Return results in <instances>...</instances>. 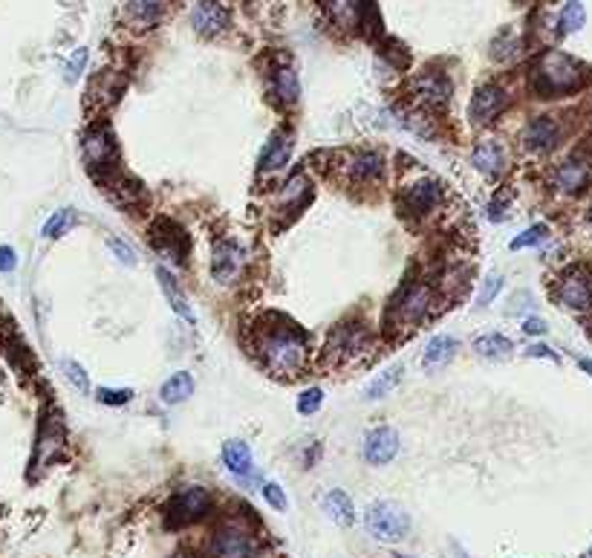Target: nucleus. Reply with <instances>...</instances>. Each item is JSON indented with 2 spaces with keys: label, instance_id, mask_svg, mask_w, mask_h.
<instances>
[{
  "label": "nucleus",
  "instance_id": "f257e3e1",
  "mask_svg": "<svg viewBox=\"0 0 592 558\" xmlns=\"http://www.w3.org/2000/svg\"><path fill=\"white\" fill-rule=\"evenodd\" d=\"M584 81H587V67L561 50H546L532 70V90L538 96H544V99L570 96L575 90H581Z\"/></svg>",
  "mask_w": 592,
  "mask_h": 558
},
{
  "label": "nucleus",
  "instance_id": "f03ea898",
  "mask_svg": "<svg viewBox=\"0 0 592 558\" xmlns=\"http://www.w3.org/2000/svg\"><path fill=\"white\" fill-rule=\"evenodd\" d=\"M257 354H261L263 365L275 376H301L306 365V342L301 333L289 330V327H272L257 342Z\"/></svg>",
  "mask_w": 592,
  "mask_h": 558
},
{
  "label": "nucleus",
  "instance_id": "7ed1b4c3",
  "mask_svg": "<svg viewBox=\"0 0 592 558\" xmlns=\"http://www.w3.org/2000/svg\"><path fill=\"white\" fill-rule=\"evenodd\" d=\"M437 307V289L428 281H408L388 310V330H413Z\"/></svg>",
  "mask_w": 592,
  "mask_h": 558
},
{
  "label": "nucleus",
  "instance_id": "20e7f679",
  "mask_svg": "<svg viewBox=\"0 0 592 558\" xmlns=\"http://www.w3.org/2000/svg\"><path fill=\"white\" fill-rule=\"evenodd\" d=\"M373 350L370 324L364 321H341L332 327L327 338V362L332 368H353L362 365Z\"/></svg>",
  "mask_w": 592,
  "mask_h": 558
},
{
  "label": "nucleus",
  "instance_id": "39448f33",
  "mask_svg": "<svg viewBox=\"0 0 592 558\" xmlns=\"http://www.w3.org/2000/svg\"><path fill=\"white\" fill-rule=\"evenodd\" d=\"M364 527L367 532L373 536L376 541H385V544H399L408 538L411 532V518L408 512L393 504V501H376L367 506L364 512Z\"/></svg>",
  "mask_w": 592,
  "mask_h": 558
},
{
  "label": "nucleus",
  "instance_id": "423d86ee",
  "mask_svg": "<svg viewBox=\"0 0 592 558\" xmlns=\"http://www.w3.org/2000/svg\"><path fill=\"white\" fill-rule=\"evenodd\" d=\"M212 558H263L261 541L243 524H223L212 536Z\"/></svg>",
  "mask_w": 592,
  "mask_h": 558
},
{
  "label": "nucleus",
  "instance_id": "0eeeda50",
  "mask_svg": "<svg viewBox=\"0 0 592 558\" xmlns=\"http://www.w3.org/2000/svg\"><path fill=\"white\" fill-rule=\"evenodd\" d=\"M81 154L84 162L93 174L98 171H113V160H116V137L110 133L107 125H96L84 133L81 139Z\"/></svg>",
  "mask_w": 592,
  "mask_h": 558
},
{
  "label": "nucleus",
  "instance_id": "6e6552de",
  "mask_svg": "<svg viewBox=\"0 0 592 558\" xmlns=\"http://www.w3.org/2000/svg\"><path fill=\"white\" fill-rule=\"evenodd\" d=\"M212 509V495L203 487H188L177 492L171 497L168 504V521L177 527H185V524H194V521L205 518V512Z\"/></svg>",
  "mask_w": 592,
  "mask_h": 558
},
{
  "label": "nucleus",
  "instance_id": "1a4fd4ad",
  "mask_svg": "<svg viewBox=\"0 0 592 558\" xmlns=\"http://www.w3.org/2000/svg\"><path fill=\"white\" fill-rule=\"evenodd\" d=\"M451 79L439 70H425L411 81V93L416 104L430 107V111H442L451 102Z\"/></svg>",
  "mask_w": 592,
  "mask_h": 558
},
{
  "label": "nucleus",
  "instance_id": "9d476101",
  "mask_svg": "<svg viewBox=\"0 0 592 558\" xmlns=\"http://www.w3.org/2000/svg\"><path fill=\"white\" fill-rule=\"evenodd\" d=\"M554 298L558 304L572 310V312H587L592 310V275L584 270H570L554 289Z\"/></svg>",
  "mask_w": 592,
  "mask_h": 558
},
{
  "label": "nucleus",
  "instance_id": "9b49d317",
  "mask_svg": "<svg viewBox=\"0 0 592 558\" xmlns=\"http://www.w3.org/2000/svg\"><path fill=\"white\" fill-rule=\"evenodd\" d=\"M523 139V148L532 151V154H549L561 145L563 139V125L561 119L554 116H535L532 122H529L521 133Z\"/></svg>",
  "mask_w": 592,
  "mask_h": 558
},
{
  "label": "nucleus",
  "instance_id": "f8f14e48",
  "mask_svg": "<svg viewBox=\"0 0 592 558\" xmlns=\"http://www.w3.org/2000/svg\"><path fill=\"white\" fill-rule=\"evenodd\" d=\"M505 104H509V93L500 84H483V87H477L471 104H468V116H471L474 125H491L505 111Z\"/></svg>",
  "mask_w": 592,
  "mask_h": 558
},
{
  "label": "nucleus",
  "instance_id": "ddd939ff",
  "mask_svg": "<svg viewBox=\"0 0 592 558\" xmlns=\"http://www.w3.org/2000/svg\"><path fill=\"white\" fill-rule=\"evenodd\" d=\"M589 179H592V165H589V160H584V156H570V160H563L552 171V186L561 194H566V197L584 194Z\"/></svg>",
  "mask_w": 592,
  "mask_h": 558
},
{
  "label": "nucleus",
  "instance_id": "4468645a",
  "mask_svg": "<svg viewBox=\"0 0 592 558\" xmlns=\"http://www.w3.org/2000/svg\"><path fill=\"white\" fill-rule=\"evenodd\" d=\"M246 266V249L238 240H217L212 249V278L220 284L234 281Z\"/></svg>",
  "mask_w": 592,
  "mask_h": 558
},
{
  "label": "nucleus",
  "instance_id": "2eb2a0df",
  "mask_svg": "<svg viewBox=\"0 0 592 558\" xmlns=\"http://www.w3.org/2000/svg\"><path fill=\"white\" fill-rule=\"evenodd\" d=\"M191 27L203 38H214V35L226 32L229 27V12L220 0H196L191 9Z\"/></svg>",
  "mask_w": 592,
  "mask_h": 558
},
{
  "label": "nucleus",
  "instance_id": "dca6fc26",
  "mask_svg": "<svg viewBox=\"0 0 592 558\" xmlns=\"http://www.w3.org/2000/svg\"><path fill=\"white\" fill-rule=\"evenodd\" d=\"M171 0H121V18L130 29H151L165 18Z\"/></svg>",
  "mask_w": 592,
  "mask_h": 558
},
{
  "label": "nucleus",
  "instance_id": "f3484780",
  "mask_svg": "<svg viewBox=\"0 0 592 558\" xmlns=\"http://www.w3.org/2000/svg\"><path fill=\"white\" fill-rule=\"evenodd\" d=\"M292 160V130H275L269 137L266 148L261 154V165H257V174L261 177H275Z\"/></svg>",
  "mask_w": 592,
  "mask_h": 558
},
{
  "label": "nucleus",
  "instance_id": "a211bd4d",
  "mask_svg": "<svg viewBox=\"0 0 592 558\" xmlns=\"http://www.w3.org/2000/svg\"><path fill=\"white\" fill-rule=\"evenodd\" d=\"M399 454V434L390 426H379L364 437V460L370 466H385Z\"/></svg>",
  "mask_w": 592,
  "mask_h": 558
},
{
  "label": "nucleus",
  "instance_id": "6ab92c4d",
  "mask_svg": "<svg viewBox=\"0 0 592 558\" xmlns=\"http://www.w3.org/2000/svg\"><path fill=\"white\" fill-rule=\"evenodd\" d=\"M439 183H434V179H422V183H413L404 188L402 194V212H408L413 217H428L437 212L439 205Z\"/></svg>",
  "mask_w": 592,
  "mask_h": 558
},
{
  "label": "nucleus",
  "instance_id": "aec40b11",
  "mask_svg": "<svg viewBox=\"0 0 592 558\" xmlns=\"http://www.w3.org/2000/svg\"><path fill=\"white\" fill-rule=\"evenodd\" d=\"M327 12L338 29H359L367 23V12H373V6L370 0H329Z\"/></svg>",
  "mask_w": 592,
  "mask_h": 558
},
{
  "label": "nucleus",
  "instance_id": "412c9836",
  "mask_svg": "<svg viewBox=\"0 0 592 558\" xmlns=\"http://www.w3.org/2000/svg\"><path fill=\"white\" fill-rule=\"evenodd\" d=\"M347 174L355 186L379 183V179L385 177V160H381V154L376 151H359L347 160Z\"/></svg>",
  "mask_w": 592,
  "mask_h": 558
},
{
  "label": "nucleus",
  "instance_id": "4be33fe9",
  "mask_svg": "<svg viewBox=\"0 0 592 558\" xmlns=\"http://www.w3.org/2000/svg\"><path fill=\"white\" fill-rule=\"evenodd\" d=\"M272 96H275V102L283 104V107L298 104L301 81H298V72H295V67L289 62L275 64V70H272Z\"/></svg>",
  "mask_w": 592,
  "mask_h": 558
},
{
  "label": "nucleus",
  "instance_id": "5701e85b",
  "mask_svg": "<svg viewBox=\"0 0 592 558\" xmlns=\"http://www.w3.org/2000/svg\"><path fill=\"white\" fill-rule=\"evenodd\" d=\"M471 165L477 168L483 177H497L503 168H505V151L503 145L495 142V139H483L471 151Z\"/></svg>",
  "mask_w": 592,
  "mask_h": 558
},
{
  "label": "nucleus",
  "instance_id": "b1692460",
  "mask_svg": "<svg viewBox=\"0 0 592 558\" xmlns=\"http://www.w3.org/2000/svg\"><path fill=\"white\" fill-rule=\"evenodd\" d=\"M456 350H460V342H456L454 336H448V333L434 336V338H430V342H428V347H425L422 368H425V371H439V368H446L448 362L456 356Z\"/></svg>",
  "mask_w": 592,
  "mask_h": 558
},
{
  "label": "nucleus",
  "instance_id": "393cba45",
  "mask_svg": "<svg viewBox=\"0 0 592 558\" xmlns=\"http://www.w3.org/2000/svg\"><path fill=\"white\" fill-rule=\"evenodd\" d=\"M321 506H324V512L336 521L338 527H353L355 524V506H353V497L347 492L329 489L324 495V501H321Z\"/></svg>",
  "mask_w": 592,
  "mask_h": 558
},
{
  "label": "nucleus",
  "instance_id": "a878e982",
  "mask_svg": "<svg viewBox=\"0 0 592 558\" xmlns=\"http://www.w3.org/2000/svg\"><path fill=\"white\" fill-rule=\"evenodd\" d=\"M223 466L231 471V475L246 478V475L252 471V466H254L252 448L246 446L243 440H229V443L223 446Z\"/></svg>",
  "mask_w": 592,
  "mask_h": 558
},
{
  "label": "nucleus",
  "instance_id": "bb28decb",
  "mask_svg": "<svg viewBox=\"0 0 592 558\" xmlns=\"http://www.w3.org/2000/svg\"><path fill=\"white\" fill-rule=\"evenodd\" d=\"M165 221L163 223H156V229H154V235H151V244H154V249L163 254V258H168V261H182V232L177 226H171V232H165Z\"/></svg>",
  "mask_w": 592,
  "mask_h": 558
},
{
  "label": "nucleus",
  "instance_id": "cd10ccee",
  "mask_svg": "<svg viewBox=\"0 0 592 558\" xmlns=\"http://www.w3.org/2000/svg\"><path fill=\"white\" fill-rule=\"evenodd\" d=\"M474 350H477V356H483V359L503 362L512 356L514 345H512V338L503 333H486L474 338Z\"/></svg>",
  "mask_w": 592,
  "mask_h": 558
},
{
  "label": "nucleus",
  "instance_id": "c85d7f7f",
  "mask_svg": "<svg viewBox=\"0 0 592 558\" xmlns=\"http://www.w3.org/2000/svg\"><path fill=\"white\" fill-rule=\"evenodd\" d=\"M156 278H159V287H163L165 298L171 301V307H174L188 324H194V312H191V307H188V301H185L182 289L177 287V278L171 275V272L165 270V266H159V270H156Z\"/></svg>",
  "mask_w": 592,
  "mask_h": 558
},
{
  "label": "nucleus",
  "instance_id": "c756f323",
  "mask_svg": "<svg viewBox=\"0 0 592 558\" xmlns=\"http://www.w3.org/2000/svg\"><path fill=\"white\" fill-rule=\"evenodd\" d=\"M191 394H194V376L185 371L174 373L163 387H159V399H163L165 405H177V403H182V399H188Z\"/></svg>",
  "mask_w": 592,
  "mask_h": 558
},
{
  "label": "nucleus",
  "instance_id": "7c9ffc66",
  "mask_svg": "<svg viewBox=\"0 0 592 558\" xmlns=\"http://www.w3.org/2000/svg\"><path fill=\"white\" fill-rule=\"evenodd\" d=\"M61 446H64V434H61L58 426H44L41 437H38V448H35V466H44L49 463L58 452Z\"/></svg>",
  "mask_w": 592,
  "mask_h": 558
},
{
  "label": "nucleus",
  "instance_id": "2f4dec72",
  "mask_svg": "<svg viewBox=\"0 0 592 558\" xmlns=\"http://www.w3.org/2000/svg\"><path fill=\"white\" fill-rule=\"evenodd\" d=\"M402 382V365H393L388 371H381L376 379H370L367 387H364V396L367 399H385L390 396V391Z\"/></svg>",
  "mask_w": 592,
  "mask_h": 558
},
{
  "label": "nucleus",
  "instance_id": "473e14b6",
  "mask_svg": "<svg viewBox=\"0 0 592 558\" xmlns=\"http://www.w3.org/2000/svg\"><path fill=\"white\" fill-rule=\"evenodd\" d=\"M306 200H310V183H306L304 174L292 177L280 191V205H289L292 212H298V205L306 203Z\"/></svg>",
  "mask_w": 592,
  "mask_h": 558
},
{
  "label": "nucleus",
  "instance_id": "72a5a7b5",
  "mask_svg": "<svg viewBox=\"0 0 592 558\" xmlns=\"http://www.w3.org/2000/svg\"><path fill=\"white\" fill-rule=\"evenodd\" d=\"M79 223V217H76V212L72 209H61V212H55L49 221L44 223V229H41V235L46 237V240H55V237H64L72 226Z\"/></svg>",
  "mask_w": 592,
  "mask_h": 558
},
{
  "label": "nucleus",
  "instance_id": "f704fd0d",
  "mask_svg": "<svg viewBox=\"0 0 592 558\" xmlns=\"http://www.w3.org/2000/svg\"><path fill=\"white\" fill-rule=\"evenodd\" d=\"M587 21V12H584V4L581 0H566L563 9H561V18H558V27L563 35H572L584 27Z\"/></svg>",
  "mask_w": 592,
  "mask_h": 558
},
{
  "label": "nucleus",
  "instance_id": "c9c22d12",
  "mask_svg": "<svg viewBox=\"0 0 592 558\" xmlns=\"http://www.w3.org/2000/svg\"><path fill=\"white\" fill-rule=\"evenodd\" d=\"M517 50H521V41H517L512 32H503L500 38L491 44V58H495V62H512Z\"/></svg>",
  "mask_w": 592,
  "mask_h": 558
},
{
  "label": "nucleus",
  "instance_id": "e433bc0d",
  "mask_svg": "<svg viewBox=\"0 0 592 558\" xmlns=\"http://www.w3.org/2000/svg\"><path fill=\"white\" fill-rule=\"evenodd\" d=\"M61 371H64V376L72 382V387H79L81 394H90V376H88V371L79 365V362L64 359V362H61Z\"/></svg>",
  "mask_w": 592,
  "mask_h": 558
},
{
  "label": "nucleus",
  "instance_id": "4c0bfd02",
  "mask_svg": "<svg viewBox=\"0 0 592 558\" xmlns=\"http://www.w3.org/2000/svg\"><path fill=\"white\" fill-rule=\"evenodd\" d=\"M549 237V229L544 226V223H538V226H532V229H526V232H521L514 240H512V249L517 252V249H529V246H538V244H544V240Z\"/></svg>",
  "mask_w": 592,
  "mask_h": 558
},
{
  "label": "nucleus",
  "instance_id": "58836bf2",
  "mask_svg": "<svg viewBox=\"0 0 592 558\" xmlns=\"http://www.w3.org/2000/svg\"><path fill=\"white\" fill-rule=\"evenodd\" d=\"M321 405H324V391H321V387H306V391L298 396V414H304V417L315 414Z\"/></svg>",
  "mask_w": 592,
  "mask_h": 558
},
{
  "label": "nucleus",
  "instance_id": "ea45409f",
  "mask_svg": "<svg viewBox=\"0 0 592 558\" xmlns=\"http://www.w3.org/2000/svg\"><path fill=\"white\" fill-rule=\"evenodd\" d=\"M88 58H90V53L84 50V46H81V50H76V53L70 55V62L64 64V79H67L70 84L76 81V79L81 76V72H84V67H88Z\"/></svg>",
  "mask_w": 592,
  "mask_h": 558
},
{
  "label": "nucleus",
  "instance_id": "a19ab883",
  "mask_svg": "<svg viewBox=\"0 0 592 558\" xmlns=\"http://www.w3.org/2000/svg\"><path fill=\"white\" fill-rule=\"evenodd\" d=\"M130 396H133V391H128V387H121V391H110V387H98V394H96L98 403H104V405H128V403H130Z\"/></svg>",
  "mask_w": 592,
  "mask_h": 558
},
{
  "label": "nucleus",
  "instance_id": "79ce46f5",
  "mask_svg": "<svg viewBox=\"0 0 592 558\" xmlns=\"http://www.w3.org/2000/svg\"><path fill=\"white\" fill-rule=\"evenodd\" d=\"M263 497H266L269 506L278 509V512H287L289 501H287V495H283V489L278 487V483H263Z\"/></svg>",
  "mask_w": 592,
  "mask_h": 558
},
{
  "label": "nucleus",
  "instance_id": "37998d69",
  "mask_svg": "<svg viewBox=\"0 0 592 558\" xmlns=\"http://www.w3.org/2000/svg\"><path fill=\"white\" fill-rule=\"evenodd\" d=\"M107 246H110V252H113L116 258H119V263H125V266L137 263V254H133V249L125 244V240H116V237H113V240H107Z\"/></svg>",
  "mask_w": 592,
  "mask_h": 558
},
{
  "label": "nucleus",
  "instance_id": "c03bdc74",
  "mask_svg": "<svg viewBox=\"0 0 592 558\" xmlns=\"http://www.w3.org/2000/svg\"><path fill=\"white\" fill-rule=\"evenodd\" d=\"M500 287H503V278L495 272V275H488L486 278V284H483V293H479V304H491V301H495V296L500 293Z\"/></svg>",
  "mask_w": 592,
  "mask_h": 558
},
{
  "label": "nucleus",
  "instance_id": "a18cd8bd",
  "mask_svg": "<svg viewBox=\"0 0 592 558\" xmlns=\"http://www.w3.org/2000/svg\"><path fill=\"white\" fill-rule=\"evenodd\" d=\"M18 266V254L12 246H0V272H12Z\"/></svg>",
  "mask_w": 592,
  "mask_h": 558
},
{
  "label": "nucleus",
  "instance_id": "49530a36",
  "mask_svg": "<svg viewBox=\"0 0 592 558\" xmlns=\"http://www.w3.org/2000/svg\"><path fill=\"white\" fill-rule=\"evenodd\" d=\"M523 333H526V336H544V333H546V321L538 319V315H532V319L523 321Z\"/></svg>",
  "mask_w": 592,
  "mask_h": 558
},
{
  "label": "nucleus",
  "instance_id": "de8ad7c7",
  "mask_svg": "<svg viewBox=\"0 0 592 558\" xmlns=\"http://www.w3.org/2000/svg\"><path fill=\"white\" fill-rule=\"evenodd\" d=\"M526 356H532V359H549V362H558V354H554L552 347H546V345H532L526 350Z\"/></svg>",
  "mask_w": 592,
  "mask_h": 558
},
{
  "label": "nucleus",
  "instance_id": "09e8293b",
  "mask_svg": "<svg viewBox=\"0 0 592 558\" xmlns=\"http://www.w3.org/2000/svg\"><path fill=\"white\" fill-rule=\"evenodd\" d=\"M578 365H581V371L587 376H592V359H578Z\"/></svg>",
  "mask_w": 592,
  "mask_h": 558
},
{
  "label": "nucleus",
  "instance_id": "8fccbe9b",
  "mask_svg": "<svg viewBox=\"0 0 592 558\" xmlns=\"http://www.w3.org/2000/svg\"><path fill=\"white\" fill-rule=\"evenodd\" d=\"M589 226H592V209H589Z\"/></svg>",
  "mask_w": 592,
  "mask_h": 558
},
{
  "label": "nucleus",
  "instance_id": "3c124183",
  "mask_svg": "<svg viewBox=\"0 0 592 558\" xmlns=\"http://www.w3.org/2000/svg\"><path fill=\"white\" fill-rule=\"evenodd\" d=\"M589 558H592V547H589Z\"/></svg>",
  "mask_w": 592,
  "mask_h": 558
}]
</instances>
